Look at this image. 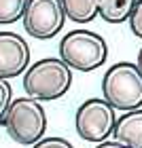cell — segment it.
<instances>
[{
	"label": "cell",
	"instance_id": "6da1fadb",
	"mask_svg": "<svg viewBox=\"0 0 142 148\" xmlns=\"http://www.w3.org/2000/svg\"><path fill=\"white\" fill-rule=\"evenodd\" d=\"M72 70L59 57H45L23 72V89L36 102H53L68 93Z\"/></svg>",
	"mask_w": 142,
	"mask_h": 148
},
{
	"label": "cell",
	"instance_id": "7a4b0ae2",
	"mask_svg": "<svg viewBox=\"0 0 142 148\" xmlns=\"http://www.w3.org/2000/svg\"><path fill=\"white\" fill-rule=\"evenodd\" d=\"M102 97L114 110L132 112L142 108V72L132 62H117L104 72Z\"/></svg>",
	"mask_w": 142,
	"mask_h": 148
},
{
	"label": "cell",
	"instance_id": "3957f363",
	"mask_svg": "<svg viewBox=\"0 0 142 148\" xmlns=\"http://www.w3.org/2000/svg\"><path fill=\"white\" fill-rule=\"evenodd\" d=\"M59 59L70 70L93 72L106 64L108 45L91 30H72L59 42Z\"/></svg>",
	"mask_w": 142,
	"mask_h": 148
},
{
	"label": "cell",
	"instance_id": "277c9868",
	"mask_svg": "<svg viewBox=\"0 0 142 148\" xmlns=\"http://www.w3.org/2000/svg\"><path fill=\"white\" fill-rule=\"evenodd\" d=\"M2 125L13 142L21 146H34L36 142L45 138L47 112L43 108V104L36 102V99L17 97L11 102Z\"/></svg>",
	"mask_w": 142,
	"mask_h": 148
},
{
	"label": "cell",
	"instance_id": "5b68a950",
	"mask_svg": "<svg viewBox=\"0 0 142 148\" xmlns=\"http://www.w3.org/2000/svg\"><path fill=\"white\" fill-rule=\"evenodd\" d=\"M114 123H117V110L104 97L85 99L74 114V127L79 138L93 144H102L108 138H112Z\"/></svg>",
	"mask_w": 142,
	"mask_h": 148
},
{
	"label": "cell",
	"instance_id": "8992f818",
	"mask_svg": "<svg viewBox=\"0 0 142 148\" xmlns=\"http://www.w3.org/2000/svg\"><path fill=\"white\" fill-rule=\"evenodd\" d=\"M21 21L30 36L38 40H49L62 32L66 15L59 0H28Z\"/></svg>",
	"mask_w": 142,
	"mask_h": 148
},
{
	"label": "cell",
	"instance_id": "52a82bcc",
	"mask_svg": "<svg viewBox=\"0 0 142 148\" xmlns=\"http://www.w3.org/2000/svg\"><path fill=\"white\" fill-rule=\"evenodd\" d=\"M30 68V45L15 32H0V78L9 80Z\"/></svg>",
	"mask_w": 142,
	"mask_h": 148
},
{
	"label": "cell",
	"instance_id": "ba28073f",
	"mask_svg": "<svg viewBox=\"0 0 142 148\" xmlns=\"http://www.w3.org/2000/svg\"><path fill=\"white\" fill-rule=\"evenodd\" d=\"M112 140L123 144L125 148H142V108L125 112L117 119Z\"/></svg>",
	"mask_w": 142,
	"mask_h": 148
},
{
	"label": "cell",
	"instance_id": "9c48e42d",
	"mask_svg": "<svg viewBox=\"0 0 142 148\" xmlns=\"http://www.w3.org/2000/svg\"><path fill=\"white\" fill-rule=\"evenodd\" d=\"M98 17H102L106 23H123L130 19L136 0H96Z\"/></svg>",
	"mask_w": 142,
	"mask_h": 148
},
{
	"label": "cell",
	"instance_id": "30bf717a",
	"mask_svg": "<svg viewBox=\"0 0 142 148\" xmlns=\"http://www.w3.org/2000/svg\"><path fill=\"white\" fill-rule=\"evenodd\" d=\"M66 19L74 23H91L98 17L96 0H59Z\"/></svg>",
	"mask_w": 142,
	"mask_h": 148
},
{
	"label": "cell",
	"instance_id": "8fae6325",
	"mask_svg": "<svg viewBox=\"0 0 142 148\" xmlns=\"http://www.w3.org/2000/svg\"><path fill=\"white\" fill-rule=\"evenodd\" d=\"M28 0H0V25L15 23L23 17Z\"/></svg>",
	"mask_w": 142,
	"mask_h": 148
},
{
	"label": "cell",
	"instance_id": "7c38bea8",
	"mask_svg": "<svg viewBox=\"0 0 142 148\" xmlns=\"http://www.w3.org/2000/svg\"><path fill=\"white\" fill-rule=\"evenodd\" d=\"M11 102H13V87L9 85V80L0 78V123L4 121Z\"/></svg>",
	"mask_w": 142,
	"mask_h": 148
},
{
	"label": "cell",
	"instance_id": "4fadbf2b",
	"mask_svg": "<svg viewBox=\"0 0 142 148\" xmlns=\"http://www.w3.org/2000/svg\"><path fill=\"white\" fill-rule=\"evenodd\" d=\"M130 28L134 32V36H138L142 40V0H136V4H134V11L130 15Z\"/></svg>",
	"mask_w": 142,
	"mask_h": 148
},
{
	"label": "cell",
	"instance_id": "5bb4252c",
	"mask_svg": "<svg viewBox=\"0 0 142 148\" xmlns=\"http://www.w3.org/2000/svg\"><path fill=\"white\" fill-rule=\"evenodd\" d=\"M32 148H74L66 138H43Z\"/></svg>",
	"mask_w": 142,
	"mask_h": 148
},
{
	"label": "cell",
	"instance_id": "9a60e30c",
	"mask_svg": "<svg viewBox=\"0 0 142 148\" xmlns=\"http://www.w3.org/2000/svg\"><path fill=\"white\" fill-rule=\"evenodd\" d=\"M96 148H125V146L114 142V140H106V142H102V144H96Z\"/></svg>",
	"mask_w": 142,
	"mask_h": 148
},
{
	"label": "cell",
	"instance_id": "2e32d148",
	"mask_svg": "<svg viewBox=\"0 0 142 148\" xmlns=\"http://www.w3.org/2000/svg\"><path fill=\"white\" fill-rule=\"evenodd\" d=\"M136 66H138V70L142 72V49L138 51V57H136Z\"/></svg>",
	"mask_w": 142,
	"mask_h": 148
}]
</instances>
